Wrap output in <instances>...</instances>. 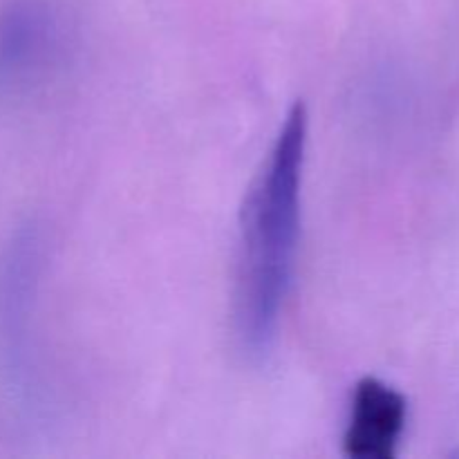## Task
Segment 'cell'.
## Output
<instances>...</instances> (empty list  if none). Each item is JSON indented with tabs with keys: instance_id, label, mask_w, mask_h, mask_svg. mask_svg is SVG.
<instances>
[{
	"instance_id": "3",
	"label": "cell",
	"mask_w": 459,
	"mask_h": 459,
	"mask_svg": "<svg viewBox=\"0 0 459 459\" xmlns=\"http://www.w3.org/2000/svg\"><path fill=\"white\" fill-rule=\"evenodd\" d=\"M408 403L399 390L368 377L354 388L348 429L343 435L345 455L352 459H393L397 455Z\"/></svg>"
},
{
	"instance_id": "1",
	"label": "cell",
	"mask_w": 459,
	"mask_h": 459,
	"mask_svg": "<svg viewBox=\"0 0 459 459\" xmlns=\"http://www.w3.org/2000/svg\"><path fill=\"white\" fill-rule=\"evenodd\" d=\"M307 108L294 103L247 193L240 220L233 330L247 357L272 348L296 272L303 220Z\"/></svg>"
},
{
	"instance_id": "4",
	"label": "cell",
	"mask_w": 459,
	"mask_h": 459,
	"mask_svg": "<svg viewBox=\"0 0 459 459\" xmlns=\"http://www.w3.org/2000/svg\"><path fill=\"white\" fill-rule=\"evenodd\" d=\"M40 254L43 247L39 231L25 229L13 238L0 263V336L12 359H18L25 348L31 303L39 285Z\"/></svg>"
},
{
	"instance_id": "2",
	"label": "cell",
	"mask_w": 459,
	"mask_h": 459,
	"mask_svg": "<svg viewBox=\"0 0 459 459\" xmlns=\"http://www.w3.org/2000/svg\"><path fill=\"white\" fill-rule=\"evenodd\" d=\"M76 27L56 0H4L0 7V97L30 99L65 76Z\"/></svg>"
}]
</instances>
